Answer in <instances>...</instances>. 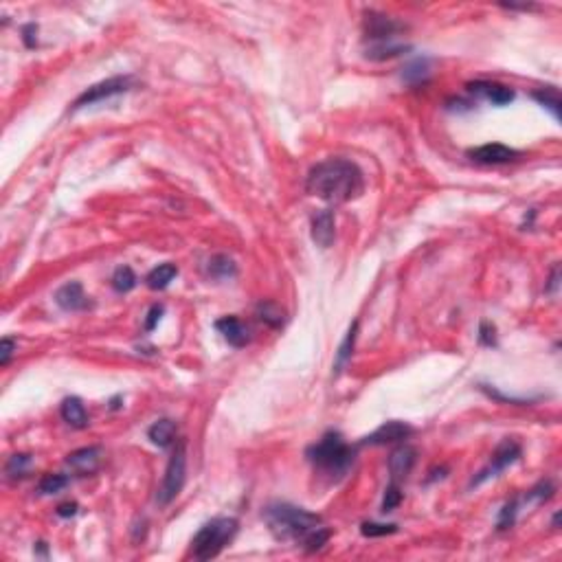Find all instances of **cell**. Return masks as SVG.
I'll use <instances>...</instances> for the list:
<instances>
[{
	"label": "cell",
	"instance_id": "cell-35",
	"mask_svg": "<svg viewBox=\"0 0 562 562\" xmlns=\"http://www.w3.org/2000/svg\"><path fill=\"white\" fill-rule=\"evenodd\" d=\"M161 314H163V306H152L147 312V321H145V330L152 332L156 328V323L161 321Z\"/></svg>",
	"mask_w": 562,
	"mask_h": 562
},
{
	"label": "cell",
	"instance_id": "cell-18",
	"mask_svg": "<svg viewBox=\"0 0 562 562\" xmlns=\"http://www.w3.org/2000/svg\"><path fill=\"white\" fill-rule=\"evenodd\" d=\"M255 314L264 326L275 328V330H279L286 323V310L279 304H275V301H262V304H257Z\"/></svg>",
	"mask_w": 562,
	"mask_h": 562
},
{
	"label": "cell",
	"instance_id": "cell-37",
	"mask_svg": "<svg viewBox=\"0 0 562 562\" xmlns=\"http://www.w3.org/2000/svg\"><path fill=\"white\" fill-rule=\"evenodd\" d=\"M23 33H25V45L27 47H33L35 45V42H33V33H38V27L35 25H27Z\"/></svg>",
	"mask_w": 562,
	"mask_h": 562
},
{
	"label": "cell",
	"instance_id": "cell-22",
	"mask_svg": "<svg viewBox=\"0 0 562 562\" xmlns=\"http://www.w3.org/2000/svg\"><path fill=\"white\" fill-rule=\"evenodd\" d=\"M408 47L404 45H396V42H380V45H372L367 49V57L369 59H389V57H396L400 53H404Z\"/></svg>",
	"mask_w": 562,
	"mask_h": 562
},
{
	"label": "cell",
	"instance_id": "cell-4",
	"mask_svg": "<svg viewBox=\"0 0 562 562\" xmlns=\"http://www.w3.org/2000/svg\"><path fill=\"white\" fill-rule=\"evenodd\" d=\"M237 534V521L229 516H220L209 521L191 540L193 556L198 560H209L218 556Z\"/></svg>",
	"mask_w": 562,
	"mask_h": 562
},
{
	"label": "cell",
	"instance_id": "cell-16",
	"mask_svg": "<svg viewBox=\"0 0 562 562\" xmlns=\"http://www.w3.org/2000/svg\"><path fill=\"white\" fill-rule=\"evenodd\" d=\"M215 330H218L229 345L233 348H244V345L251 340L248 328L237 316H224L220 321H215Z\"/></svg>",
	"mask_w": 562,
	"mask_h": 562
},
{
	"label": "cell",
	"instance_id": "cell-20",
	"mask_svg": "<svg viewBox=\"0 0 562 562\" xmlns=\"http://www.w3.org/2000/svg\"><path fill=\"white\" fill-rule=\"evenodd\" d=\"M176 275H178V268L174 264H161L154 270H149V275L145 277V284L152 290H165L171 281H174Z\"/></svg>",
	"mask_w": 562,
	"mask_h": 562
},
{
	"label": "cell",
	"instance_id": "cell-34",
	"mask_svg": "<svg viewBox=\"0 0 562 562\" xmlns=\"http://www.w3.org/2000/svg\"><path fill=\"white\" fill-rule=\"evenodd\" d=\"M479 343L481 345H488V348H492V345H496V336H494V326H490V323H481V330H479Z\"/></svg>",
	"mask_w": 562,
	"mask_h": 562
},
{
	"label": "cell",
	"instance_id": "cell-23",
	"mask_svg": "<svg viewBox=\"0 0 562 562\" xmlns=\"http://www.w3.org/2000/svg\"><path fill=\"white\" fill-rule=\"evenodd\" d=\"M134 286H137V275H134L132 268H130V266H121V268L115 270V275H113V288L117 292H130Z\"/></svg>",
	"mask_w": 562,
	"mask_h": 562
},
{
	"label": "cell",
	"instance_id": "cell-29",
	"mask_svg": "<svg viewBox=\"0 0 562 562\" xmlns=\"http://www.w3.org/2000/svg\"><path fill=\"white\" fill-rule=\"evenodd\" d=\"M356 330H358V323H354L352 330L348 332V338H345V343L340 345V350H338V358H336V369H340V367L350 360V356H352V350H354V340H356Z\"/></svg>",
	"mask_w": 562,
	"mask_h": 562
},
{
	"label": "cell",
	"instance_id": "cell-17",
	"mask_svg": "<svg viewBox=\"0 0 562 562\" xmlns=\"http://www.w3.org/2000/svg\"><path fill=\"white\" fill-rule=\"evenodd\" d=\"M62 420L73 428H86L88 426V413H86V406L81 404L79 398H67L62 402Z\"/></svg>",
	"mask_w": 562,
	"mask_h": 562
},
{
	"label": "cell",
	"instance_id": "cell-27",
	"mask_svg": "<svg viewBox=\"0 0 562 562\" xmlns=\"http://www.w3.org/2000/svg\"><path fill=\"white\" fill-rule=\"evenodd\" d=\"M428 77V62L426 59H415L411 62L408 67L402 73V79H406L408 84H420Z\"/></svg>",
	"mask_w": 562,
	"mask_h": 562
},
{
	"label": "cell",
	"instance_id": "cell-2",
	"mask_svg": "<svg viewBox=\"0 0 562 562\" xmlns=\"http://www.w3.org/2000/svg\"><path fill=\"white\" fill-rule=\"evenodd\" d=\"M264 518L279 540H304L312 529L321 527L323 518L290 503H273L264 510Z\"/></svg>",
	"mask_w": 562,
	"mask_h": 562
},
{
	"label": "cell",
	"instance_id": "cell-12",
	"mask_svg": "<svg viewBox=\"0 0 562 562\" xmlns=\"http://www.w3.org/2000/svg\"><path fill=\"white\" fill-rule=\"evenodd\" d=\"M468 91L472 95L488 99L494 105H505V103L514 101V97H516V93L512 88H507V86H503V84H496V81H472V84H468Z\"/></svg>",
	"mask_w": 562,
	"mask_h": 562
},
{
	"label": "cell",
	"instance_id": "cell-19",
	"mask_svg": "<svg viewBox=\"0 0 562 562\" xmlns=\"http://www.w3.org/2000/svg\"><path fill=\"white\" fill-rule=\"evenodd\" d=\"M147 437L152 444H156L159 448H167L176 442V424L171 420H159L149 426Z\"/></svg>",
	"mask_w": 562,
	"mask_h": 562
},
{
	"label": "cell",
	"instance_id": "cell-3",
	"mask_svg": "<svg viewBox=\"0 0 562 562\" xmlns=\"http://www.w3.org/2000/svg\"><path fill=\"white\" fill-rule=\"evenodd\" d=\"M310 461L328 474H340L350 468L352 459H354V452L352 448L345 444V440L340 437V433H330L323 435V440L319 444H314L308 452Z\"/></svg>",
	"mask_w": 562,
	"mask_h": 562
},
{
	"label": "cell",
	"instance_id": "cell-25",
	"mask_svg": "<svg viewBox=\"0 0 562 562\" xmlns=\"http://www.w3.org/2000/svg\"><path fill=\"white\" fill-rule=\"evenodd\" d=\"M534 99L540 103V105H545L547 110H551V115L556 119H560V95L556 88H543V91H536L534 93Z\"/></svg>",
	"mask_w": 562,
	"mask_h": 562
},
{
	"label": "cell",
	"instance_id": "cell-6",
	"mask_svg": "<svg viewBox=\"0 0 562 562\" xmlns=\"http://www.w3.org/2000/svg\"><path fill=\"white\" fill-rule=\"evenodd\" d=\"M130 86H132V77H127V75H125V77L119 75V77L103 79V81L91 86L88 91H84V93L75 99L73 110H79V108L93 105V103H99V101H103V99H110V97H115V95H121V93L130 91Z\"/></svg>",
	"mask_w": 562,
	"mask_h": 562
},
{
	"label": "cell",
	"instance_id": "cell-8",
	"mask_svg": "<svg viewBox=\"0 0 562 562\" xmlns=\"http://www.w3.org/2000/svg\"><path fill=\"white\" fill-rule=\"evenodd\" d=\"M103 461V450L101 446H86L79 448L67 457V468L75 474V477H91L99 470Z\"/></svg>",
	"mask_w": 562,
	"mask_h": 562
},
{
	"label": "cell",
	"instance_id": "cell-5",
	"mask_svg": "<svg viewBox=\"0 0 562 562\" xmlns=\"http://www.w3.org/2000/svg\"><path fill=\"white\" fill-rule=\"evenodd\" d=\"M185 477H187V455H185V444L180 442L176 452L171 455V459L167 464L163 483H161L159 494H156V503L159 505H169L171 501H174L178 496V492L183 490V486H185Z\"/></svg>",
	"mask_w": 562,
	"mask_h": 562
},
{
	"label": "cell",
	"instance_id": "cell-7",
	"mask_svg": "<svg viewBox=\"0 0 562 562\" xmlns=\"http://www.w3.org/2000/svg\"><path fill=\"white\" fill-rule=\"evenodd\" d=\"M518 457H521V446H518L516 442H512V440H505L503 444L496 446L490 464L477 474V477L472 479V486H479V483L488 481L490 477H496V474L503 472L507 466H512Z\"/></svg>",
	"mask_w": 562,
	"mask_h": 562
},
{
	"label": "cell",
	"instance_id": "cell-10",
	"mask_svg": "<svg viewBox=\"0 0 562 562\" xmlns=\"http://www.w3.org/2000/svg\"><path fill=\"white\" fill-rule=\"evenodd\" d=\"M468 156L477 163H483V165H503V163L514 161L518 156V152L507 145H501V143H488V145L470 149Z\"/></svg>",
	"mask_w": 562,
	"mask_h": 562
},
{
	"label": "cell",
	"instance_id": "cell-26",
	"mask_svg": "<svg viewBox=\"0 0 562 562\" xmlns=\"http://www.w3.org/2000/svg\"><path fill=\"white\" fill-rule=\"evenodd\" d=\"M29 468H31V457L20 452V455H11L9 457L5 470H7V474L11 479H18V477H25V474L29 472Z\"/></svg>",
	"mask_w": 562,
	"mask_h": 562
},
{
	"label": "cell",
	"instance_id": "cell-15",
	"mask_svg": "<svg viewBox=\"0 0 562 562\" xmlns=\"http://www.w3.org/2000/svg\"><path fill=\"white\" fill-rule=\"evenodd\" d=\"M415 455L418 452L411 446H400L391 452V457H389V472H391L394 483H400L402 479L408 477L411 468L415 464Z\"/></svg>",
	"mask_w": 562,
	"mask_h": 562
},
{
	"label": "cell",
	"instance_id": "cell-11",
	"mask_svg": "<svg viewBox=\"0 0 562 562\" xmlns=\"http://www.w3.org/2000/svg\"><path fill=\"white\" fill-rule=\"evenodd\" d=\"M411 433H413V428H411L408 424L404 422H386L382 424L380 428H376L372 435H367L362 440V444H372V446H382V444H394V442H402L406 440Z\"/></svg>",
	"mask_w": 562,
	"mask_h": 562
},
{
	"label": "cell",
	"instance_id": "cell-24",
	"mask_svg": "<svg viewBox=\"0 0 562 562\" xmlns=\"http://www.w3.org/2000/svg\"><path fill=\"white\" fill-rule=\"evenodd\" d=\"M69 486V477L67 474H45L38 483V492L40 494H57L64 488Z\"/></svg>",
	"mask_w": 562,
	"mask_h": 562
},
{
	"label": "cell",
	"instance_id": "cell-14",
	"mask_svg": "<svg viewBox=\"0 0 562 562\" xmlns=\"http://www.w3.org/2000/svg\"><path fill=\"white\" fill-rule=\"evenodd\" d=\"M55 304L62 308V310H67V312H79V310H86L91 306V301L88 297H86L81 284H77V281H71V284L67 286H62L57 292H55Z\"/></svg>",
	"mask_w": 562,
	"mask_h": 562
},
{
	"label": "cell",
	"instance_id": "cell-13",
	"mask_svg": "<svg viewBox=\"0 0 562 562\" xmlns=\"http://www.w3.org/2000/svg\"><path fill=\"white\" fill-rule=\"evenodd\" d=\"M336 235V224H334V213L330 209H321L312 215V240L321 248H328L334 242Z\"/></svg>",
	"mask_w": 562,
	"mask_h": 562
},
{
	"label": "cell",
	"instance_id": "cell-33",
	"mask_svg": "<svg viewBox=\"0 0 562 562\" xmlns=\"http://www.w3.org/2000/svg\"><path fill=\"white\" fill-rule=\"evenodd\" d=\"M13 350H16L13 338H3V343H0V365H9Z\"/></svg>",
	"mask_w": 562,
	"mask_h": 562
},
{
	"label": "cell",
	"instance_id": "cell-36",
	"mask_svg": "<svg viewBox=\"0 0 562 562\" xmlns=\"http://www.w3.org/2000/svg\"><path fill=\"white\" fill-rule=\"evenodd\" d=\"M75 514H77V503H62L57 507V516H62V518H71Z\"/></svg>",
	"mask_w": 562,
	"mask_h": 562
},
{
	"label": "cell",
	"instance_id": "cell-30",
	"mask_svg": "<svg viewBox=\"0 0 562 562\" xmlns=\"http://www.w3.org/2000/svg\"><path fill=\"white\" fill-rule=\"evenodd\" d=\"M402 501V492H400V483H394L384 490V499H382V512H394Z\"/></svg>",
	"mask_w": 562,
	"mask_h": 562
},
{
	"label": "cell",
	"instance_id": "cell-1",
	"mask_svg": "<svg viewBox=\"0 0 562 562\" xmlns=\"http://www.w3.org/2000/svg\"><path fill=\"white\" fill-rule=\"evenodd\" d=\"M306 191L332 205L356 200L365 191V176L356 163L345 159H328L314 165L306 180Z\"/></svg>",
	"mask_w": 562,
	"mask_h": 562
},
{
	"label": "cell",
	"instance_id": "cell-38",
	"mask_svg": "<svg viewBox=\"0 0 562 562\" xmlns=\"http://www.w3.org/2000/svg\"><path fill=\"white\" fill-rule=\"evenodd\" d=\"M45 547H47L45 543H38V554H40V556H47V549H45Z\"/></svg>",
	"mask_w": 562,
	"mask_h": 562
},
{
	"label": "cell",
	"instance_id": "cell-21",
	"mask_svg": "<svg viewBox=\"0 0 562 562\" xmlns=\"http://www.w3.org/2000/svg\"><path fill=\"white\" fill-rule=\"evenodd\" d=\"M209 275L213 279H231L235 277L237 268H235V262L229 257V255H213L209 259V266H207Z\"/></svg>",
	"mask_w": 562,
	"mask_h": 562
},
{
	"label": "cell",
	"instance_id": "cell-28",
	"mask_svg": "<svg viewBox=\"0 0 562 562\" xmlns=\"http://www.w3.org/2000/svg\"><path fill=\"white\" fill-rule=\"evenodd\" d=\"M330 536H332L330 529H326V527H316V529H312L304 540H301V543L306 545L308 551H319V549L330 540Z\"/></svg>",
	"mask_w": 562,
	"mask_h": 562
},
{
	"label": "cell",
	"instance_id": "cell-31",
	"mask_svg": "<svg viewBox=\"0 0 562 562\" xmlns=\"http://www.w3.org/2000/svg\"><path fill=\"white\" fill-rule=\"evenodd\" d=\"M362 536L367 538H378V536H389V534H396L398 527L396 525H382V523H365L360 527Z\"/></svg>",
	"mask_w": 562,
	"mask_h": 562
},
{
	"label": "cell",
	"instance_id": "cell-32",
	"mask_svg": "<svg viewBox=\"0 0 562 562\" xmlns=\"http://www.w3.org/2000/svg\"><path fill=\"white\" fill-rule=\"evenodd\" d=\"M516 512H518V501L507 503V505L501 510V514H499V523H496V527H499V529H507V527H512V525H514V518H516Z\"/></svg>",
	"mask_w": 562,
	"mask_h": 562
},
{
	"label": "cell",
	"instance_id": "cell-9",
	"mask_svg": "<svg viewBox=\"0 0 562 562\" xmlns=\"http://www.w3.org/2000/svg\"><path fill=\"white\" fill-rule=\"evenodd\" d=\"M404 27L396 20H391L389 16L382 13H374L369 11L365 18V33L369 40H374V45H380V42H394L396 33L402 31Z\"/></svg>",
	"mask_w": 562,
	"mask_h": 562
}]
</instances>
